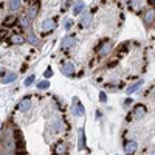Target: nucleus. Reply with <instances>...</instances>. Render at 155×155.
Returning <instances> with one entry per match:
<instances>
[{"label": "nucleus", "instance_id": "obj_1", "mask_svg": "<svg viewBox=\"0 0 155 155\" xmlns=\"http://www.w3.org/2000/svg\"><path fill=\"white\" fill-rule=\"evenodd\" d=\"M47 130H48L50 134H53V135H59V134H62V132L67 130V123L64 121L59 115H54L53 118L48 121Z\"/></svg>", "mask_w": 155, "mask_h": 155}, {"label": "nucleus", "instance_id": "obj_2", "mask_svg": "<svg viewBox=\"0 0 155 155\" xmlns=\"http://www.w3.org/2000/svg\"><path fill=\"white\" fill-rule=\"evenodd\" d=\"M56 28H58V20H56V17H47V19L42 20V23H41V31H42L44 36L51 34Z\"/></svg>", "mask_w": 155, "mask_h": 155}, {"label": "nucleus", "instance_id": "obj_3", "mask_svg": "<svg viewBox=\"0 0 155 155\" xmlns=\"http://www.w3.org/2000/svg\"><path fill=\"white\" fill-rule=\"evenodd\" d=\"M112 48H113V44L110 39H104V41H101L99 45L96 47V53L99 58H107L110 53H112Z\"/></svg>", "mask_w": 155, "mask_h": 155}, {"label": "nucleus", "instance_id": "obj_4", "mask_svg": "<svg viewBox=\"0 0 155 155\" xmlns=\"http://www.w3.org/2000/svg\"><path fill=\"white\" fill-rule=\"evenodd\" d=\"M39 11H41V3L39 2H31V5H28L27 11H25V16L28 19L34 20L37 16H39Z\"/></svg>", "mask_w": 155, "mask_h": 155}, {"label": "nucleus", "instance_id": "obj_5", "mask_svg": "<svg viewBox=\"0 0 155 155\" xmlns=\"http://www.w3.org/2000/svg\"><path fill=\"white\" fill-rule=\"evenodd\" d=\"M33 107V99L31 96H25L19 101V104H17V110L22 112V113H28Z\"/></svg>", "mask_w": 155, "mask_h": 155}, {"label": "nucleus", "instance_id": "obj_6", "mask_svg": "<svg viewBox=\"0 0 155 155\" xmlns=\"http://www.w3.org/2000/svg\"><path fill=\"white\" fill-rule=\"evenodd\" d=\"M146 113H147V107H146V104H143V102H138V104H135L134 109H132L134 120H141Z\"/></svg>", "mask_w": 155, "mask_h": 155}, {"label": "nucleus", "instance_id": "obj_7", "mask_svg": "<svg viewBox=\"0 0 155 155\" xmlns=\"http://www.w3.org/2000/svg\"><path fill=\"white\" fill-rule=\"evenodd\" d=\"M123 147H124L126 155H135L137 150H138V143H137V140L129 138V140L124 141V146H123Z\"/></svg>", "mask_w": 155, "mask_h": 155}, {"label": "nucleus", "instance_id": "obj_8", "mask_svg": "<svg viewBox=\"0 0 155 155\" xmlns=\"http://www.w3.org/2000/svg\"><path fill=\"white\" fill-rule=\"evenodd\" d=\"M71 115H74V116H82V115H85L84 104H82V102H79V99H78L76 96L73 98V102H71Z\"/></svg>", "mask_w": 155, "mask_h": 155}, {"label": "nucleus", "instance_id": "obj_9", "mask_svg": "<svg viewBox=\"0 0 155 155\" xmlns=\"http://www.w3.org/2000/svg\"><path fill=\"white\" fill-rule=\"evenodd\" d=\"M143 22L146 27H152L155 23V8H147L144 12H143Z\"/></svg>", "mask_w": 155, "mask_h": 155}, {"label": "nucleus", "instance_id": "obj_10", "mask_svg": "<svg viewBox=\"0 0 155 155\" xmlns=\"http://www.w3.org/2000/svg\"><path fill=\"white\" fill-rule=\"evenodd\" d=\"M61 71L65 74V76H68V78H73V76L76 74V65H74V62H73V61L65 62V64L61 67Z\"/></svg>", "mask_w": 155, "mask_h": 155}, {"label": "nucleus", "instance_id": "obj_11", "mask_svg": "<svg viewBox=\"0 0 155 155\" xmlns=\"http://www.w3.org/2000/svg\"><path fill=\"white\" fill-rule=\"evenodd\" d=\"M53 152H54V155H67V152H68L67 143L62 141V140H59L58 143L54 144V147H53Z\"/></svg>", "mask_w": 155, "mask_h": 155}, {"label": "nucleus", "instance_id": "obj_12", "mask_svg": "<svg viewBox=\"0 0 155 155\" xmlns=\"http://www.w3.org/2000/svg\"><path fill=\"white\" fill-rule=\"evenodd\" d=\"M17 81V73L16 71H6L3 76H2V79H0V82L2 84H12V82H16Z\"/></svg>", "mask_w": 155, "mask_h": 155}, {"label": "nucleus", "instance_id": "obj_13", "mask_svg": "<svg viewBox=\"0 0 155 155\" xmlns=\"http://www.w3.org/2000/svg\"><path fill=\"white\" fill-rule=\"evenodd\" d=\"M17 23H19V27H20V28H23V30H28V31H31V27H33V20H31V19H28V17L25 16V14L19 17Z\"/></svg>", "mask_w": 155, "mask_h": 155}, {"label": "nucleus", "instance_id": "obj_14", "mask_svg": "<svg viewBox=\"0 0 155 155\" xmlns=\"http://www.w3.org/2000/svg\"><path fill=\"white\" fill-rule=\"evenodd\" d=\"M8 42L11 45H23L25 42H27V39H25L23 34H11L9 39H8Z\"/></svg>", "mask_w": 155, "mask_h": 155}, {"label": "nucleus", "instance_id": "obj_15", "mask_svg": "<svg viewBox=\"0 0 155 155\" xmlns=\"http://www.w3.org/2000/svg\"><path fill=\"white\" fill-rule=\"evenodd\" d=\"M74 44H76V41H74V37H64V41L61 42V50L62 51H68V50H71L73 47H74Z\"/></svg>", "mask_w": 155, "mask_h": 155}, {"label": "nucleus", "instance_id": "obj_16", "mask_svg": "<svg viewBox=\"0 0 155 155\" xmlns=\"http://www.w3.org/2000/svg\"><path fill=\"white\" fill-rule=\"evenodd\" d=\"M6 8L9 12H17L22 8V0H8L6 2Z\"/></svg>", "mask_w": 155, "mask_h": 155}, {"label": "nucleus", "instance_id": "obj_17", "mask_svg": "<svg viewBox=\"0 0 155 155\" xmlns=\"http://www.w3.org/2000/svg\"><path fill=\"white\" fill-rule=\"evenodd\" d=\"M92 20H93L92 12H82L81 20H79V25H81L82 28H88V27H90V23H92Z\"/></svg>", "mask_w": 155, "mask_h": 155}, {"label": "nucleus", "instance_id": "obj_18", "mask_svg": "<svg viewBox=\"0 0 155 155\" xmlns=\"http://www.w3.org/2000/svg\"><path fill=\"white\" fill-rule=\"evenodd\" d=\"M25 39H27V42L30 44V45H33V47H41V39H39L33 31H28V36L27 37H25Z\"/></svg>", "mask_w": 155, "mask_h": 155}, {"label": "nucleus", "instance_id": "obj_19", "mask_svg": "<svg viewBox=\"0 0 155 155\" xmlns=\"http://www.w3.org/2000/svg\"><path fill=\"white\" fill-rule=\"evenodd\" d=\"M127 5L134 12H140L143 9V2L141 0H127Z\"/></svg>", "mask_w": 155, "mask_h": 155}, {"label": "nucleus", "instance_id": "obj_20", "mask_svg": "<svg viewBox=\"0 0 155 155\" xmlns=\"http://www.w3.org/2000/svg\"><path fill=\"white\" fill-rule=\"evenodd\" d=\"M84 9H85V3L82 0H78V2L73 3V16H79Z\"/></svg>", "mask_w": 155, "mask_h": 155}, {"label": "nucleus", "instance_id": "obj_21", "mask_svg": "<svg viewBox=\"0 0 155 155\" xmlns=\"http://www.w3.org/2000/svg\"><path fill=\"white\" fill-rule=\"evenodd\" d=\"M141 85H143V81H138V82H135V84H132V85H129V87H127V90H126V93H127V95L135 93Z\"/></svg>", "mask_w": 155, "mask_h": 155}, {"label": "nucleus", "instance_id": "obj_22", "mask_svg": "<svg viewBox=\"0 0 155 155\" xmlns=\"http://www.w3.org/2000/svg\"><path fill=\"white\" fill-rule=\"evenodd\" d=\"M36 87H37V90H48V88H50V82H48V79L39 81V82L36 84Z\"/></svg>", "mask_w": 155, "mask_h": 155}, {"label": "nucleus", "instance_id": "obj_23", "mask_svg": "<svg viewBox=\"0 0 155 155\" xmlns=\"http://www.w3.org/2000/svg\"><path fill=\"white\" fill-rule=\"evenodd\" d=\"M34 82H36V76H34V74H30L27 79L23 81V85H25V87H31Z\"/></svg>", "mask_w": 155, "mask_h": 155}, {"label": "nucleus", "instance_id": "obj_24", "mask_svg": "<svg viewBox=\"0 0 155 155\" xmlns=\"http://www.w3.org/2000/svg\"><path fill=\"white\" fill-rule=\"evenodd\" d=\"M17 20H19V19H16L14 16H9V17L5 19V25H6V27H12L14 23H17Z\"/></svg>", "mask_w": 155, "mask_h": 155}, {"label": "nucleus", "instance_id": "obj_25", "mask_svg": "<svg viewBox=\"0 0 155 155\" xmlns=\"http://www.w3.org/2000/svg\"><path fill=\"white\" fill-rule=\"evenodd\" d=\"M84 146H85V134L81 129L79 130V149H84Z\"/></svg>", "mask_w": 155, "mask_h": 155}, {"label": "nucleus", "instance_id": "obj_26", "mask_svg": "<svg viewBox=\"0 0 155 155\" xmlns=\"http://www.w3.org/2000/svg\"><path fill=\"white\" fill-rule=\"evenodd\" d=\"M71 28H73V20H71V19H67L65 23H64V30H65V31H70Z\"/></svg>", "mask_w": 155, "mask_h": 155}, {"label": "nucleus", "instance_id": "obj_27", "mask_svg": "<svg viewBox=\"0 0 155 155\" xmlns=\"http://www.w3.org/2000/svg\"><path fill=\"white\" fill-rule=\"evenodd\" d=\"M0 155H16V150H11V149H2V150H0Z\"/></svg>", "mask_w": 155, "mask_h": 155}, {"label": "nucleus", "instance_id": "obj_28", "mask_svg": "<svg viewBox=\"0 0 155 155\" xmlns=\"http://www.w3.org/2000/svg\"><path fill=\"white\" fill-rule=\"evenodd\" d=\"M99 101L104 102V104L107 102V95H106V92H99Z\"/></svg>", "mask_w": 155, "mask_h": 155}, {"label": "nucleus", "instance_id": "obj_29", "mask_svg": "<svg viewBox=\"0 0 155 155\" xmlns=\"http://www.w3.org/2000/svg\"><path fill=\"white\" fill-rule=\"evenodd\" d=\"M44 76L47 78V79H48V78H51V76H53V70H51V67H48V68L44 71Z\"/></svg>", "mask_w": 155, "mask_h": 155}, {"label": "nucleus", "instance_id": "obj_30", "mask_svg": "<svg viewBox=\"0 0 155 155\" xmlns=\"http://www.w3.org/2000/svg\"><path fill=\"white\" fill-rule=\"evenodd\" d=\"M130 104H132V99H130V98H127V99L124 101V107H129Z\"/></svg>", "mask_w": 155, "mask_h": 155}, {"label": "nucleus", "instance_id": "obj_31", "mask_svg": "<svg viewBox=\"0 0 155 155\" xmlns=\"http://www.w3.org/2000/svg\"><path fill=\"white\" fill-rule=\"evenodd\" d=\"M101 116H102V113L99 110H96V120H101Z\"/></svg>", "mask_w": 155, "mask_h": 155}, {"label": "nucleus", "instance_id": "obj_32", "mask_svg": "<svg viewBox=\"0 0 155 155\" xmlns=\"http://www.w3.org/2000/svg\"><path fill=\"white\" fill-rule=\"evenodd\" d=\"M150 155H155V149H153V150H152V152H150Z\"/></svg>", "mask_w": 155, "mask_h": 155}, {"label": "nucleus", "instance_id": "obj_33", "mask_svg": "<svg viewBox=\"0 0 155 155\" xmlns=\"http://www.w3.org/2000/svg\"><path fill=\"white\" fill-rule=\"evenodd\" d=\"M150 2H155V0H150Z\"/></svg>", "mask_w": 155, "mask_h": 155}]
</instances>
